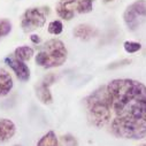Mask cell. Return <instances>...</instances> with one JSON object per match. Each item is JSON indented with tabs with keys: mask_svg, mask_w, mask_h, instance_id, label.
<instances>
[{
	"mask_svg": "<svg viewBox=\"0 0 146 146\" xmlns=\"http://www.w3.org/2000/svg\"><path fill=\"white\" fill-rule=\"evenodd\" d=\"M50 8L46 7H33L27 9L22 16L21 27L24 32H31L38 28H42L47 19Z\"/></svg>",
	"mask_w": 146,
	"mask_h": 146,
	"instance_id": "3",
	"label": "cell"
},
{
	"mask_svg": "<svg viewBox=\"0 0 146 146\" xmlns=\"http://www.w3.org/2000/svg\"><path fill=\"white\" fill-rule=\"evenodd\" d=\"M76 9L81 14L89 13L92 11V1H90V0H81V1L77 4Z\"/></svg>",
	"mask_w": 146,
	"mask_h": 146,
	"instance_id": "13",
	"label": "cell"
},
{
	"mask_svg": "<svg viewBox=\"0 0 146 146\" xmlns=\"http://www.w3.org/2000/svg\"><path fill=\"white\" fill-rule=\"evenodd\" d=\"M5 61L14 70V72L16 74V76H17L19 80L25 82V81H28L30 78V69H29V67L23 61L19 60L14 54L7 56L5 59Z\"/></svg>",
	"mask_w": 146,
	"mask_h": 146,
	"instance_id": "5",
	"label": "cell"
},
{
	"mask_svg": "<svg viewBox=\"0 0 146 146\" xmlns=\"http://www.w3.org/2000/svg\"><path fill=\"white\" fill-rule=\"evenodd\" d=\"M14 146H21V145H14Z\"/></svg>",
	"mask_w": 146,
	"mask_h": 146,
	"instance_id": "23",
	"label": "cell"
},
{
	"mask_svg": "<svg viewBox=\"0 0 146 146\" xmlns=\"http://www.w3.org/2000/svg\"><path fill=\"white\" fill-rule=\"evenodd\" d=\"M31 42L35 43V44H39V43H40V38L38 37V36L32 35V36H31Z\"/></svg>",
	"mask_w": 146,
	"mask_h": 146,
	"instance_id": "19",
	"label": "cell"
},
{
	"mask_svg": "<svg viewBox=\"0 0 146 146\" xmlns=\"http://www.w3.org/2000/svg\"><path fill=\"white\" fill-rule=\"evenodd\" d=\"M14 55L21 60V61H28L32 58L33 55V50L31 47H28V46H22V47H17L14 52Z\"/></svg>",
	"mask_w": 146,
	"mask_h": 146,
	"instance_id": "11",
	"label": "cell"
},
{
	"mask_svg": "<svg viewBox=\"0 0 146 146\" xmlns=\"http://www.w3.org/2000/svg\"><path fill=\"white\" fill-rule=\"evenodd\" d=\"M127 63H130V60H122L121 62H115V64L108 66V68H115L117 66H123V64H127Z\"/></svg>",
	"mask_w": 146,
	"mask_h": 146,
	"instance_id": "18",
	"label": "cell"
},
{
	"mask_svg": "<svg viewBox=\"0 0 146 146\" xmlns=\"http://www.w3.org/2000/svg\"><path fill=\"white\" fill-rule=\"evenodd\" d=\"M67 48L59 39H50L39 47V52L36 56V63L43 68L60 67L67 60Z\"/></svg>",
	"mask_w": 146,
	"mask_h": 146,
	"instance_id": "2",
	"label": "cell"
},
{
	"mask_svg": "<svg viewBox=\"0 0 146 146\" xmlns=\"http://www.w3.org/2000/svg\"><path fill=\"white\" fill-rule=\"evenodd\" d=\"M48 88H50V85H47L43 81L37 88H36V94H37L38 99L45 105H48V104L53 102V98H52V94H51Z\"/></svg>",
	"mask_w": 146,
	"mask_h": 146,
	"instance_id": "10",
	"label": "cell"
},
{
	"mask_svg": "<svg viewBox=\"0 0 146 146\" xmlns=\"http://www.w3.org/2000/svg\"><path fill=\"white\" fill-rule=\"evenodd\" d=\"M96 33H97V31L88 24H80L74 29V36L76 38H80L82 40L91 39L92 37H94Z\"/></svg>",
	"mask_w": 146,
	"mask_h": 146,
	"instance_id": "9",
	"label": "cell"
},
{
	"mask_svg": "<svg viewBox=\"0 0 146 146\" xmlns=\"http://www.w3.org/2000/svg\"><path fill=\"white\" fill-rule=\"evenodd\" d=\"M140 146H146V144H145V145H140Z\"/></svg>",
	"mask_w": 146,
	"mask_h": 146,
	"instance_id": "21",
	"label": "cell"
},
{
	"mask_svg": "<svg viewBox=\"0 0 146 146\" xmlns=\"http://www.w3.org/2000/svg\"><path fill=\"white\" fill-rule=\"evenodd\" d=\"M37 146H59L55 133L53 131H50L46 135H44L37 143Z\"/></svg>",
	"mask_w": 146,
	"mask_h": 146,
	"instance_id": "12",
	"label": "cell"
},
{
	"mask_svg": "<svg viewBox=\"0 0 146 146\" xmlns=\"http://www.w3.org/2000/svg\"><path fill=\"white\" fill-rule=\"evenodd\" d=\"M13 88V80L8 72L0 68V97H4L9 93Z\"/></svg>",
	"mask_w": 146,
	"mask_h": 146,
	"instance_id": "8",
	"label": "cell"
},
{
	"mask_svg": "<svg viewBox=\"0 0 146 146\" xmlns=\"http://www.w3.org/2000/svg\"><path fill=\"white\" fill-rule=\"evenodd\" d=\"M12 30V24L8 20H1L0 21V37L6 36L11 32Z\"/></svg>",
	"mask_w": 146,
	"mask_h": 146,
	"instance_id": "15",
	"label": "cell"
},
{
	"mask_svg": "<svg viewBox=\"0 0 146 146\" xmlns=\"http://www.w3.org/2000/svg\"><path fill=\"white\" fill-rule=\"evenodd\" d=\"M124 23L129 30H136L146 20V0H136L127 7L123 14Z\"/></svg>",
	"mask_w": 146,
	"mask_h": 146,
	"instance_id": "4",
	"label": "cell"
},
{
	"mask_svg": "<svg viewBox=\"0 0 146 146\" xmlns=\"http://www.w3.org/2000/svg\"><path fill=\"white\" fill-rule=\"evenodd\" d=\"M15 133V124L7 119L0 120V143L9 140Z\"/></svg>",
	"mask_w": 146,
	"mask_h": 146,
	"instance_id": "7",
	"label": "cell"
},
{
	"mask_svg": "<svg viewBox=\"0 0 146 146\" xmlns=\"http://www.w3.org/2000/svg\"><path fill=\"white\" fill-rule=\"evenodd\" d=\"M60 146H78V143L74 136L64 135L60 138Z\"/></svg>",
	"mask_w": 146,
	"mask_h": 146,
	"instance_id": "14",
	"label": "cell"
},
{
	"mask_svg": "<svg viewBox=\"0 0 146 146\" xmlns=\"http://www.w3.org/2000/svg\"><path fill=\"white\" fill-rule=\"evenodd\" d=\"M62 31V23L61 21H53L48 24V32L52 35H59Z\"/></svg>",
	"mask_w": 146,
	"mask_h": 146,
	"instance_id": "16",
	"label": "cell"
},
{
	"mask_svg": "<svg viewBox=\"0 0 146 146\" xmlns=\"http://www.w3.org/2000/svg\"><path fill=\"white\" fill-rule=\"evenodd\" d=\"M90 1H92V3H93V1H94V0H90Z\"/></svg>",
	"mask_w": 146,
	"mask_h": 146,
	"instance_id": "22",
	"label": "cell"
},
{
	"mask_svg": "<svg viewBox=\"0 0 146 146\" xmlns=\"http://www.w3.org/2000/svg\"><path fill=\"white\" fill-rule=\"evenodd\" d=\"M76 0H60L56 5V13L63 20H71L75 15L74 12V5Z\"/></svg>",
	"mask_w": 146,
	"mask_h": 146,
	"instance_id": "6",
	"label": "cell"
},
{
	"mask_svg": "<svg viewBox=\"0 0 146 146\" xmlns=\"http://www.w3.org/2000/svg\"><path fill=\"white\" fill-rule=\"evenodd\" d=\"M105 3H111V1H113V0H104Z\"/></svg>",
	"mask_w": 146,
	"mask_h": 146,
	"instance_id": "20",
	"label": "cell"
},
{
	"mask_svg": "<svg viewBox=\"0 0 146 146\" xmlns=\"http://www.w3.org/2000/svg\"><path fill=\"white\" fill-rule=\"evenodd\" d=\"M91 124L117 138L146 137V86L135 80H113L84 99Z\"/></svg>",
	"mask_w": 146,
	"mask_h": 146,
	"instance_id": "1",
	"label": "cell"
},
{
	"mask_svg": "<svg viewBox=\"0 0 146 146\" xmlns=\"http://www.w3.org/2000/svg\"><path fill=\"white\" fill-rule=\"evenodd\" d=\"M123 46H124L125 52H128V53H135L141 48V45L136 42H125Z\"/></svg>",
	"mask_w": 146,
	"mask_h": 146,
	"instance_id": "17",
	"label": "cell"
}]
</instances>
